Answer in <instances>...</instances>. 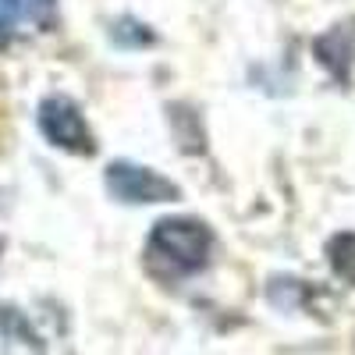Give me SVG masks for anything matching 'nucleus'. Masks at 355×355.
<instances>
[{
  "label": "nucleus",
  "instance_id": "1",
  "mask_svg": "<svg viewBox=\"0 0 355 355\" xmlns=\"http://www.w3.org/2000/svg\"><path fill=\"white\" fill-rule=\"evenodd\" d=\"M214 249V234L196 217H164L146 239V263L160 277H189L202 270Z\"/></svg>",
  "mask_w": 355,
  "mask_h": 355
},
{
  "label": "nucleus",
  "instance_id": "2",
  "mask_svg": "<svg viewBox=\"0 0 355 355\" xmlns=\"http://www.w3.org/2000/svg\"><path fill=\"white\" fill-rule=\"evenodd\" d=\"M103 182L110 189L114 199L121 202H132V206H150V202H171L182 196L171 178H164L160 171L153 167H142V164H132V160H114L103 174Z\"/></svg>",
  "mask_w": 355,
  "mask_h": 355
},
{
  "label": "nucleus",
  "instance_id": "3",
  "mask_svg": "<svg viewBox=\"0 0 355 355\" xmlns=\"http://www.w3.org/2000/svg\"><path fill=\"white\" fill-rule=\"evenodd\" d=\"M40 132L57 150H68V153H93L96 150L93 132H89L78 103L68 96H46L40 103Z\"/></svg>",
  "mask_w": 355,
  "mask_h": 355
},
{
  "label": "nucleus",
  "instance_id": "4",
  "mask_svg": "<svg viewBox=\"0 0 355 355\" xmlns=\"http://www.w3.org/2000/svg\"><path fill=\"white\" fill-rule=\"evenodd\" d=\"M327 259H331V270L345 281L355 284V231H341L327 242Z\"/></svg>",
  "mask_w": 355,
  "mask_h": 355
},
{
  "label": "nucleus",
  "instance_id": "5",
  "mask_svg": "<svg viewBox=\"0 0 355 355\" xmlns=\"http://www.w3.org/2000/svg\"><path fill=\"white\" fill-rule=\"evenodd\" d=\"M11 4L18 21H28L36 28H50L57 18V0H11Z\"/></svg>",
  "mask_w": 355,
  "mask_h": 355
},
{
  "label": "nucleus",
  "instance_id": "6",
  "mask_svg": "<svg viewBox=\"0 0 355 355\" xmlns=\"http://www.w3.org/2000/svg\"><path fill=\"white\" fill-rule=\"evenodd\" d=\"M15 25H18V18H15L11 0H0V43L11 36V28H15Z\"/></svg>",
  "mask_w": 355,
  "mask_h": 355
}]
</instances>
